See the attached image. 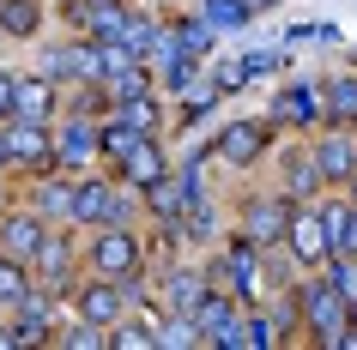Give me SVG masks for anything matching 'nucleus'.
<instances>
[{
  "label": "nucleus",
  "instance_id": "obj_35",
  "mask_svg": "<svg viewBox=\"0 0 357 350\" xmlns=\"http://www.w3.org/2000/svg\"><path fill=\"white\" fill-rule=\"evenodd\" d=\"M351 314H357V302H351Z\"/></svg>",
  "mask_w": 357,
  "mask_h": 350
},
{
  "label": "nucleus",
  "instance_id": "obj_32",
  "mask_svg": "<svg viewBox=\"0 0 357 350\" xmlns=\"http://www.w3.org/2000/svg\"><path fill=\"white\" fill-rule=\"evenodd\" d=\"M13 115V73H0V121Z\"/></svg>",
  "mask_w": 357,
  "mask_h": 350
},
{
  "label": "nucleus",
  "instance_id": "obj_1",
  "mask_svg": "<svg viewBox=\"0 0 357 350\" xmlns=\"http://www.w3.org/2000/svg\"><path fill=\"white\" fill-rule=\"evenodd\" d=\"M91 266H97V278H109V284L133 278L139 272V241H133V230L103 223V236H97V248H91Z\"/></svg>",
  "mask_w": 357,
  "mask_h": 350
},
{
  "label": "nucleus",
  "instance_id": "obj_34",
  "mask_svg": "<svg viewBox=\"0 0 357 350\" xmlns=\"http://www.w3.org/2000/svg\"><path fill=\"white\" fill-rule=\"evenodd\" d=\"M351 205H357V169H351Z\"/></svg>",
  "mask_w": 357,
  "mask_h": 350
},
{
  "label": "nucleus",
  "instance_id": "obj_22",
  "mask_svg": "<svg viewBox=\"0 0 357 350\" xmlns=\"http://www.w3.org/2000/svg\"><path fill=\"white\" fill-rule=\"evenodd\" d=\"M115 115H121L133 133H151V121H158V109H151V97H146V91H139V97H121V109H115Z\"/></svg>",
  "mask_w": 357,
  "mask_h": 350
},
{
  "label": "nucleus",
  "instance_id": "obj_4",
  "mask_svg": "<svg viewBox=\"0 0 357 350\" xmlns=\"http://www.w3.org/2000/svg\"><path fill=\"white\" fill-rule=\"evenodd\" d=\"M121 218H128V200L115 187H103V182L73 187V223H121Z\"/></svg>",
  "mask_w": 357,
  "mask_h": 350
},
{
  "label": "nucleus",
  "instance_id": "obj_18",
  "mask_svg": "<svg viewBox=\"0 0 357 350\" xmlns=\"http://www.w3.org/2000/svg\"><path fill=\"white\" fill-rule=\"evenodd\" d=\"M31 260L43 266V278H49V284H61V278H67V260H73V248H67L61 236H43V248H37Z\"/></svg>",
  "mask_w": 357,
  "mask_h": 350
},
{
  "label": "nucleus",
  "instance_id": "obj_15",
  "mask_svg": "<svg viewBox=\"0 0 357 350\" xmlns=\"http://www.w3.org/2000/svg\"><path fill=\"white\" fill-rule=\"evenodd\" d=\"M43 73H49V79H97V42H85V49H61Z\"/></svg>",
  "mask_w": 357,
  "mask_h": 350
},
{
  "label": "nucleus",
  "instance_id": "obj_30",
  "mask_svg": "<svg viewBox=\"0 0 357 350\" xmlns=\"http://www.w3.org/2000/svg\"><path fill=\"white\" fill-rule=\"evenodd\" d=\"M109 344H115V350H151L158 338H151V332H139V326H121V332H109Z\"/></svg>",
  "mask_w": 357,
  "mask_h": 350
},
{
  "label": "nucleus",
  "instance_id": "obj_29",
  "mask_svg": "<svg viewBox=\"0 0 357 350\" xmlns=\"http://www.w3.org/2000/svg\"><path fill=\"white\" fill-rule=\"evenodd\" d=\"M333 254H357V205H345V218H339V236H333Z\"/></svg>",
  "mask_w": 357,
  "mask_h": 350
},
{
  "label": "nucleus",
  "instance_id": "obj_25",
  "mask_svg": "<svg viewBox=\"0 0 357 350\" xmlns=\"http://www.w3.org/2000/svg\"><path fill=\"white\" fill-rule=\"evenodd\" d=\"M345 302H357V254H339V266H333V278H327Z\"/></svg>",
  "mask_w": 357,
  "mask_h": 350
},
{
  "label": "nucleus",
  "instance_id": "obj_3",
  "mask_svg": "<svg viewBox=\"0 0 357 350\" xmlns=\"http://www.w3.org/2000/svg\"><path fill=\"white\" fill-rule=\"evenodd\" d=\"M303 320H309V332H315V338H327V344H333L339 326L351 320V302H345L333 284H309V290H303Z\"/></svg>",
  "mask_w": 357,
  "mask_h": 350
},
{
  "label": "nucleus",
  "instance_id": "obj_9",
  "mask_svg": "<svg viewBox=\"0 0 357 350\" xmlns=\"http://www.w3.org/2000/svg\"><path fill=\"white\" fill-rule=\"evenodd\" d=\"M121 308H128V296L115 290L109 278H97V284H85V296H79V314H85L91 326H109V320H115Z\"/></svg>",
  "mask_w": 357,
  "mask_h": 350
},
{
  "label": "nucleus",
  "instance_id": "obj_13",
  "mask_svg": "<svg viewBox=\"0 0 357 350\" xmlns=\"http://www.w3.org/2000/svg\"><path fill=\"white\" fill-rule=\"evenodd\" d=\"M139 193H146V205L158 212V218H176V212H182V200H188L194 187H188V182H176V175H151Z\"/></svg>",
  "mask_w": 357,
  "mask_h": 350
},
{
  "label": "nucleus",
  "instance_id": "obj_24",
  "mask_svg": "<svg viewBox=\"0 0 357 350\" xmlns=\"http://www.w3.org/2000/svg\"><path fill=\"white\" fill-rule=\"evenodd\" d=\"M24 260H0V302H24Z\"/></svg>",
  "mask_w": 357,
  "mask_h": 350
},
{
  "label": "nucleus",
  "instance_id": "obj_33",
  "mask_svg": "<svg viewBox=\"0 0 357 350\" xmlns=\"http://www.w3.org/2000/svg\"><path fill=\"white\" fill-rule=\"evenodd\" d=\"M248 13H266V6H279V0H243Z\"/></svg>",
  "mask_w": 357,
  "mask_h": 350
},
{
  "label": "nucleus",
  "instance_id": "obj_8",
  "mask_svg": "<svg viewBox=\"0 0 357 350\" xmlns=\"http://www.w3.org/2000/svg\"><path fill=\"white\" fill-rule=\"evenodd\" d=\"M43 236H49V230H43L37 212H13L6 230H0V241H6V254H13V260H31V254L43 248Z\"/></svg>",
  "mask_w": 357,
  "mask_h": 350
},
{
  "label": "nucleus",
  "instance_id": "obj_2",
  "mask_svg": "<svg viewBox=\"0 0 357 350\" xmlns=\"http://www.w3.org/2000/svg\"><path fill=\"white\" fill-rule=\"evenodd\" d=\"M0 151H6L19 169H55V139L43 133V121H6Z\"/></svg>",
  "mask_w": 357,
  "mask_h": 350
},
{
  "label": "nucleus",
  "instance_id": "obj_28",
  "mask_svg": "<svg viewBox=\"0 0 357 350\" xmlns=\"http://www.w3.org/2000/svg\"><path fill=\"white\" fill-rule=\"evenodd\" d=\"M284 164H291V187H297V193H309V187L321 182V169H315V157H284Z\"/></svg>",
  "mask_w": 357,
  "mask_h": 350
},
{
  "label": "nucleus",
  "instance_id": "obj_17",
  "mask_svg": "<svg viewBox=\"0 0 357 350\" xmlns=\"http://www.w3.org/2000/svg\"><path fill=\"white\" fill-rule=\"evenodd\" d=\"M31 212H37V218H73V187L43 182V187H37V200H31Z\"/></svg>",
  "mask_w": 357,
  "mask_h": 350
},
{
  "label": "nucleus",
  "instance_id": "obj_14",
  "mask_svg": "<svg viewBox=\"0 0 357 350\" xmlns=\"http://www.w3.org/2000/svg\"><path fill=\"white\" fill-rule=\"evenodd\" d=\"M284 223H291V205H273V200L248 205V241H279Z\"/></svg>",
  "mask_w": 357,
  "mask_h": 350
},
{
  "label": "nucleus",
  "instance_id": "obj_6",
  "mask_svg": "<svg viewBox=\"0 0 357 350\" xmlns=\"http://www.w3.org/2000/svg\"><path fill=\"white\" fill-rule=\"evenodd\" d=\"M315 169H321V182H351V169H357V139H351L345 127H333V133L315 145Z\"/></svg>",
  "mask_w": 357,
  "mask_h": 350
},
{
  "label": "nucleus",
  "instance_id": "obj_5",
  "mask_svg": "<svg viewBox=\"0 0 357 350\" xmlns=\"http://www.w3.org/2000/svg\"><path fill=\"white\" fill-rule=\"evenodd\" d=\"M284 236H291V254H297L303 266H321V260L333 254V241H327V223H321V212H291Z\"/></svg>",
  "mask_w": 357,
  "mask_h": 350
},
{
  "label": "nucleus",
  "instance_id": "obj_27",
  "mask_svg": "<svg viewBox=\"0 0 357 350\" xmlns=\"http://www.w3.org/2000/svg\"><path fill=\"white\" fill-rule=\"evenodd\" d=\"M279 109H284V121H315V97L309 91H284Z\"/></svg>",
  "mask_w": 357,
  "mask_h": 350
},
{
  "label": "nucleus",
  "instance_id": "obj_26",
  "mask_svg": "<svg viewBox=\"0 0 357 350\" xmlns=\"http://www.w3.org/2000/svg\"><path fill=\"white\" fill-rule=\"evenodd\" d=\"M176 42H182V49H188V55H206V49H212V24L188 19V24H182V31H176Z\"/></svg>",
  "mask_w": 357,
  "mask_h": 350
},
{
  "label": "nucleus",
  "instance_id": "obj_20",
  "mask_svg": "<svg viewBox=\"0 0 357 350\" xmlns=\"http://www.w3.org/2000/svg\"><path fill=\"white\" fill-rule=\"evenodd\" d=\"M327 115H333V121H357V79L327 85Z\"/></svg>",
  "mask_w": 357,
  "mask_h": 350
},
{
  "label": "nucleus",
  "instance_id": "obj_21",
  "mask_svg": "<svg viewBox=\"0 0 357 350\" xmlns=\"http://www.w3.org/2000/svg\"><path fill=\"white\" fill-rule=\"evenodd\" d=\"M230 272H236V296H255V241H243V248H230Z\"/></svg>",
  "mask_w": 357,
  "mask_h": 350
},
{
  "label": "nucleus",
  "instance_id": "obj_23",
  "mask_svg": "<svg viewBox=\"0 0 357 350\" xmlns=\"http://www.w3.org/2000/svg\"><path fill=\"white\" fill-rule=\"evenodd\" d=\"M200 296H206V290H200V278H194V272H176V278H169V302H176V314H194Z\"/></svg>",
  "mask_w": 357,
  "mask_h": 350
},
{
  "label": "nucleus",
  "instance_id": "obj_31",
  "mask_svg": "<svg viewBox=\"0 0 357 350\" xmlns=\"http://www.w3.org/2000/svg\"><path fill=\"white\" fill-rule=\"evenodd\" d=\"M13 338H19V344H31V338H43V308H37V314H24V320H19V332H13Z\"/></svg>",
  "mask_w": 357,
  "mask_h": 350
},
{
  "label": "nucleus",
  "instance_id": "obj_19",
  "mask_svg": "<svg viewBox=\"0 0 357 350\" xmlns=\"http://www.w3.org/2000/svg\"><path fill=\"white\" fill-rule=\"evenodd\" d=\"M255 13H248L243 0H206V24L212 31H236V24H248Z\"/></svg>",
  "mask_w": 357,
  "mask_h": 350
},
{
  "label": "nucleus",
  "instance_id": "obj_12",
  "mask_svg": "<svg viewBox=\"0 0 357 350\" xmlns=\"http://www.w3.org/2000/svg\"><path fill=\"white\" fill-rule=\"evenodd\" d=\"M266 145V133L255 127V121H236V127H225V139H218V157H230V164H255Z\"/></svg>",
  "mask_w": 357,
  "mask_h": 350
},
{
  "label": "nucleus",
  "instance_id": "obj_10",
  "mask_svg": "<svg viewBox=\"0 0 357 350\" xmlns=\"http://www.w3.org/2000/svg\"><path fill=\"white\" fill-rule=\"evenodd\" d=\"M115 164H121V175H128L133 187H146L151 175H164V157H158V145H151V133H139V139H133Z\"/></svg>",
  "mask_w": 357,
  "mask_h": 350
},
{
  "label": "nucleus",
  "instance_id": "obj_16",
  "mask_svg": "<svg viewBox=\"0 0 357 350\" xmlns=\"http://www.w3.org/2000/svg\"><path fill=\"white\" fill-rule=\"evenodd\" d=\"M37 24H43L37 0H0V31L6 37H37Z\"/></svg>",
  "mask_w": 357,
  "mask_h": 350
},
{
  "label": "nucleus",
  "instance_id": "obj_7",
  "mask_svg": "<svg viewBox=\"0 0 357 350\" xmlns=\"http://www.w3.org/2000/svg\"><path fill=\"white\" fill-rule=\"evenodd\" d=\"M49 109H55L49 79H13V115H6V121H43Z\"/></svg>",
  "mask_w": 357,
  "mask_h": 350
},
{
  "label": "nucleus",
  "instance_id": "obj_11",
  "mask_svg": "<svg viewBox=\"0 0 357 350\" xmlns=\"http://www.w3.org/2000/svg\"><path fill=\"white\" fill-rule=\"evenodd\" d=\"M91 157H97V133L85 127V121H67V127H61V139H55V164L79 169V164H91Z\"/></svg>",
  "mask_w": 357,
  "mask_h": 350
}]
</instances>
